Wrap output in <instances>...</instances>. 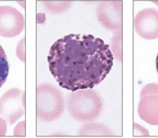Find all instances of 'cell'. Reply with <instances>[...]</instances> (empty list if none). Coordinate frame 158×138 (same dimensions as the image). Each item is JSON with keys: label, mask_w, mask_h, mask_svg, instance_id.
Here are the masks:
<instances>
[{"label": "cell", "mask_w": 158, "mask_h": 138, "mask_svg": "<svg viewBox=\"0 0 158 138\" xmlns=\"http://www.w3.org/2000/svg\"><path fill=\"white\" fill-rule=\"evenodd\" d=\"M135 30L146 40L158 38V10L153 8L143 9L138 13L134 20Z\"/></svg>", "instance_id": "8"}, {"label": "cell", "mask_w": 158, "mask_h": 138, "mask_svg": "<svg viewBox=\"0 0 158 138\" xmlns=\"http://www.w3.org/2000/svg\"><path fill=\"white\" fill-rule=\"evenodd\" d=\"M10 69V65L4 49L0 45V88L6 82Z\"/></svg>", "instance_id": "11"}, {"label": "cell", "mask_w": 158, "mask_h": 138, "mask_svg": "<svg viewBox=\"0 0 158 138\" xmlns=\"http://www.w3.org/2000/svg\"><path fill=\"white\" fill-rule=\"evenodd\" d=\"M114 59L109 45L102 39L73 34L57 40L48 56L56 81L72 92L99 85L110 73Z\"/></svg>", "instance_id": "1"}, {"label": "cell", "mask_w": 158, "mask_h": 138, "mask_svg": "<svg viewBox=\"0 0 158 138\" xmlns=\"http://www.w3.org/2000/svg\"><path fill=\"white\" fill-rule=\"evenodd\" d=\"M122 30L117 31L114 34L111 42V48L116 58L121 61L122 59Z\"/></svg>", "instance_id": "12"}, {"label": "cell", "mask_w": 158, "mask_h": 138, "mask_svg": "<svg viewBox=\"0 0 158 138\" xmlns=\"http://www.w3.org/2000/svg\"><path fill=\"white\" fill-rule=\"evenodd\" d=\"M24 27L23 15L11 6H0V35L11 38L19 35Z\"/></svg>", "instance_id": "7"}, {"label": "cell", "mask_w": 158, "mask_h": 138, "mask_svg": "<svg viewBox=\"0 0 158 138\" xmlns=\"http://www.w3.org/2000/svg\"><path fill=\"white\" fill-rule=\"evenodd\" d=\"M97 20L105 29L115 32L123 29V1H102L96 8Z\"/></svg>", "instance_id": "5"}, {"label": "cell", "mask_w": 158, "mask_h": 138, "mask_svg": "<svg viewBox=\"0 0 158 138\" xmlns=\"http://www.w3.org/2000/svg\"><path fill=\"white\" fill-rule=\"evenodd\" d=\"M80 136H90V135H112L111 131L108 128L97 123H90L89 122L80 128L78 132Z\"/></svg>", "instance_id": "9"}, {"label": "cell", "mask_w": 158, "mask_h": 138, "mask_svg": "<svg viewBox=\"0 0 158 138\" xmlns=\"http://www.w3.org/2000/svg\"><path fill=\"white\" fill-rule=\"evenodd\" d=\"M138 112L141 119L152 125H158V85L147 84L141 89Z\"/></svg>", "instance_id": "6"}, {"label": "cell", "mask_w": 158, "mask_h": 138, "mask_svg": "<svg viewBox=\"0 0 158 138\" xmlns=\"http://www.w3.org/2000/svg\"><path fill=\"white\" fill-rule=\"evenodd\" d=\"M24 114V91L18 88L6 91L0 98V117L12 125Z\"/></svg>", "instance_id": "4"}, {"label": "cell", "mask_w": 158, "mask_h": 138, "mask_svg": "<svg viewBox=\"0 0 158 138\" xmlns=\"http://www.w3.org/2000/svg\"><path fill=\"white\" fill-rule=\"evenodd\" d=\"M65 108L63 96L53 85L42 84L36 90V115L42 121L50 122L61 117Z\"/></svg>", "instance_id": "3"}, {"label": "cell", "mask_w": 158, "mask_h": 138, "mask_svg": "<svg viewBox=\"0 0 158 138\" xmlns=\"http://www.w3.org/2000/svg\"><path fill=\"white\" fill-rule=\"evenodd\" d=\"M44 7L52 13L60 14L66 11L72 5L71 1H44Z\"/></svg>", "instance_id": "10"}, {"label": "cell", "mask_w": 158, "mask_h": 138, "mask_svg": "<svg viewBox=\"0 0 158 138\" xmlns=\"http://www.w3.org/2000/svg\"><path fill=\"white\" fill-rule=\"evenodd\" d=\"M67 107L71 116L77 121L89 123L97 120L102 111L103 102L92 89H78L67 97Z\"/></svg>", "instance_id": "2"}, {"label": "cell", "mask_w": 158, "mask_h": 138, "mask_svg": "<svg viewBox=\"0 0 158 138\" xmlns=\"http://www.w3.org/2000/svg\"><path fill=\"white\" fill-rule=\"evenodd\" d=\"M156 71H157V73H158V53L156 58Z\"/></svg>", "instance_id": "13"}]
</instances>
